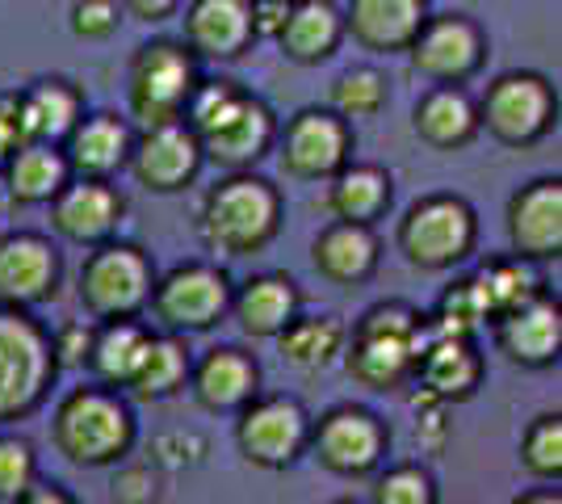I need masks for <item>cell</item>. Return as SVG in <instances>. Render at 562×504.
I'll list each match as a JSON object with an SVG mask.
<instances>
[{"label": "cell", "mask_w": 562, "mask_h": 504, "mask_svg": "<svg viewBox=\"0 0 562 504\" xmlns=\"http://www.w3.org/2000/svg\"><path fill=\"white\" fill-rule=\"evenodd\" d=\"M232 273L214 261H181L165 278L156 273V287L147 307L165 333L198 336L218 328L232 315Z\"/></svg>", "instance_id": "cell-9"}, {"label": "cell", "mask_w": 562, "mask_h": 504, "mask_svg": "<svg viewBox=\"0 0 562 504\" xmlns=\"http://www.w3.org/2000/svg\"><path fill=\"white\" fill-rule=\"evenodd\" d=\"M378 261H382V240H378V232L370 223L331 219L311 244V265L331 287H366L378 273Z\"/></svg>", "instance_id": "cell-23"}, {"label": "cell", "mask_w": 562, "mask_h": 504, "mask_svg": "<svg viewBox=\"0 0 562 504\" xmlns=\"http://www.w3.org/2000/svg\"><path fill=\"white\" fill-rule=\"evenodd\" d=\"M273 43H278L290 64L315 68V64H324L340 51L345 18H340V9L331 0H294Z\"/></svg>", "instance_id": "cell-28"}, {"label": "cell", "mask_w": 562, "mask_h": 504, "mask_svg": "<svg viewBox=\"0 0 562 504\" xmlns=\"http://www.w3.org/2000/svg\"><path fill=\"white\" fill-rule=\"evenodd\" d=\"M18 144H25L22 119H18V93H0V165Z\"/></svg>", "instance_id": "cell-46"}, {"label": "cell", "mask_w": 562, "mask_h": 504, "mask_svg": "<svg viewBox=\"0 0 562 504\" xmlns=\"http://www.w3.org/2000/svg\"><path fill=\"white\" fill-rule=\"evenodd\" d=\"M504 232L516 257L533 265L562 257V177H533L508 198Z\"/></svg>", "instance_id": "cell-19"}, {"label": "cell", "mask_w": 562, "mask_h": 504, "mask_svg": "<svg viewBox=\"0 0 562 504\" xmlns=\"http://www.w3.org/2000/svg\"><path fill=\"white\" fill-rule=\"evenodd\" d=\"M13 206V198H9V186H4V177H0V215Z\"/></svg>", "instance_id": "cell-49"}, {"label": "cell", "mask_w": 562, "mask_h": 504, "mask_svg": "<svg viewBox=\"0 0 562 504\" xmlns=\"http://www.w3.org/2000/svg\"><path fill=\"white\" fill-rule=\"evenodd\" d=\"M352 122L331 105H306L278 126V165L294 181H331L352 160Z\"/></svg>", "instance_id": "cell-14"}, {"label": "cell", "mask_w": 562, "mask_h": 504, "mask_svg": "<svg viewBox=\"0 0 562 504\" xmlns=\"http://www.w3.org/2000/svg\"><path fill=\"white\" fill-rule=\"evenodd\" d=\"M474 105H479V131H487L504 147H533L559 126L554 80L529 68L499 72Z\"/></svg>", "instance_id": "cell-8"}, {"label": "cell", "mask_w": 562, "mask_h": 504, "mask_svg": "<svg viewBox=\"0 0 562 504\" xmlns=\"http://www.w3.org/2000/svg\"><path fill=\"white\" fill-rule=\"evenodd\" d=\"M117 4H122V18L160 25V22H168V18H177L186 0H117Z\"/></svg>", "instance_id": "cell-45"}, {"label": "cell", "mask_w": 562, "mask_h": 504, "mask_svg": "<svg viewBox=\"0 0 562 504\" xmlns=\"http://www.w3.org/2000/svg\"><path fill=\"white\" fill-rule=\"evenodd\" d=\"M122 25V4L117 0H76L71 4V34L85 43H105Z\"/></svg>", "instance_id": "cell-41"}, {"label": "cell", "mask_w": 562, "mask_h": 504, "mask_svg": "<svg viewBox=\"0 0 562 504\" xmlns=\"http://www.w3.org/2000/svg\"><path fill=\"white\" fill-rule=\"evenodd\" d=\"M432 9L428 0H349L345 4V38L370 55H403Z\"/></svg>", "instance_id": "cell-24"}, {"label": "cell", "mask_w": 562, "mask_h": 504, "mask_svg": "<svg viewBox=\"0 0 562 504\" xmlns=\"http://www.w3.org/2000/svg\"><path fill=\"white\" fill-rule=\"evenodd\" d=\"M428 324H432L437 333H470V336L483 333V328L492 324V315H487V299H483L479 278H474V273L453 278V287H446V294L437 299Z\"/></svg>", "instance_id": "cell-37"}, {"label": "cell", "mask_w": 562, "mask_h": 504, "mask_svg": "<svg viewBox=\"0 0 562 504\" xmlns=\"http://www.w3.org/2000/svg\"><path fill=\"white\" fill-rule=\"evenodd\" d=\"M64 287V253L43 232H4L0 236V303L43 307Z\"/></svg>", "instance_id": "cell-16"}, {"label": "cell", "mask_w": 562, "mask_h": 504, "mask_svg": "<svg viewBox=\"0 0 562 504\" xmlns=\"http://www.w3.org/2000/svg\"><path fill=\"white\" fill-rule=\"evenodd\" d=\"M135 441H139V416L131 395L97 379L71 387L50 412V446L71 467L85 471L117 467L135 450Z\"/></svg>", "instance_id": "cell-2"}, {"label": "cell", "mask_w": 562, "mask_h": 504, "mask_svg": "<svg viewBox=\"0 0 562 504\" xmlns=\"http://www.w3.org/2000/svg\"><path fill=\"white\" fill-rule=\"evenodd\" d=\"M80 114H85V93L71 80H64V76L34 80L30 89L18 93V119H22L25 139L64 144Z\"/></svg>", "instance_id": "cell-31"}, {"label": "cell", "mask_w": 562, "mask_h": 504, "mask_svg": "<svg viewBox=\"0 0 562 504\" xmlns=\"http://www.w3.org/2000/svg\"><path fill=\"white\" fill-rule=\"evenodd\" d=\"M22 504H76V496H71L64 483L38 480V475H34V483L22 492Z\"/></svg>", "instance_id": "cell-48"}, {"label": "cell", "mask_w": 562, "mask_h": 504, "mask_svg": "<svg viewBox=\"0 0 562 504\" xmlns=\"http://www.w3.org/2000/svg\"><path fill=\"white\" fill-rule=\"evenodd\" d=\"M516 458L525 467V475H533L538 483H559L562 480V416L559 412H541L533 416L525 433Z\"/></svg>", "instance_id": "cell-36"}, {"label": "cell", "mask_w": 562, "mask_h": 504, "mask_svg": "<svg viewBox=\"0 0 562 504\" xmlns=\"http://www.w3.org/2000/svg\"><path fill=\"white\" fill-rule=\"evenodd\" d=\"M386 76L378 72V68H349V72H340L331 80V93H328V105L340 114V119H374L382 114V105H386Z\"/></svg>", "instance_id": "cell-38"}, {"label": "cell", "mask_w": 562, "mask_h": 504, "mask_svg": "<svg viewBox=\"0 0 562 504\" xmlns=\"http://www.w3.org/2000/svg\"><path fill=\"white\" fill-rule=\"evenodd\" d=\"M59 366L50 328L30 307L0 303V429L30 421L50 400Z\"/></svg>", "instance_id": "cell-5"}, {"label": "cell", "mask_w": 562, "mask_h": 504, "mask_svg": "<svg viewBox=\"0 0 562 504\" xmlns=\"http://www.w3.org/2000/svg\"><path fill=\"white\" fill-rule=\"evenodd\" d=\"M181 122L198 135L202 160L223 172L257 168L278 144V114L265 97L239 89L227 76H198Z\"/></svg>", "instance_id": "cell-1"}, {"label": "cell", "mask_w": 562, "mask_h": 504, "mask_svg": "<svg viewBox=\"0 0 562 504\" xmlns=\"http://www.w3.org/2000/svg\"><path fill=\"white\" fill-rule=\"evenodd\" d=\"M131 144H135L131 122L117 119L114 110H93L76 119L59 147L68 156L71 177H117L131 160Z\"/></svg>", "instance_id": "cell-25"}, {"label": "cell", "mask_w": 562, "mask_h": 504, "mask_svg": "<svg viewBox=\"0 0 562 504\" xmlns=\"http://www.w3.org/2000/svg\"><path fill=\"white\" fill-rule=\"evenodd\" d=\"M290 4L294 0H252V30H257V38H278Z\"/></svg>", "instance_id": "cell-47"}, {"label": "cell", "mask_w": 562, "mask_h": 504, "mask_svg": "<svg viewBox=\"0 0 562 504\" xmlns=\"http://www.w3.org/2000/svg\"><path fill=\"white\" fill-rule=\"evenodd\" d=\"M202 59L177 43V38H151L135 51L131 59V85H126V97H131V119L139 126H156V122H172L181 119L189 93L198 85V68Z\"/></svg>", "instance_id": "cell-12"}, {"label": "cell", "mask_w": 562, "mask_h": 504, "mask_svg": "<svg viewBox=\"0 0 562 504\" xmlns=\"http://www.w3.org/2000/svg\"><path fill=\"white\" fill-rule=\"evenodd\" d=\"M492 340L504 358L520 370H550L562 358V303L541 290L529 303L492 320Z\"/></svg>", "instance_id": "cell-20"}, {"label": "cell", "mask_w": 562, "mask_h": 504, "mask_svg": "<svg viewBox=\"0 0 562 504\" xmlns=\"http://www.w3.org/2000/svg\"><path fill=\"white\" fill-rule=\"evenodd\" d=\"M395 202V181L382 165H345L328 181V211L331 219H345V223H370L391 211Z\"/></svg>", "instance_id": "cell-33"}, {"label": "cell", "mask_w": 562, "mask_h": 504, "mask_svg": "<svg viewBox=\"0 0 562 504\" xmlns=\"http://www.w3.org/2000/svg\"><path fill=\"white\" fill-rule=\"evenodd\" d=\"M479 244V211L462 193H424L395 227L398 257L420 273H449L474 257Z\"/></svg>", "instance_id": "cell-6"}, {"label": "cell", "mask_w": 562, "mask_h": 504, "mask_svg": "<svg viewBox=\"0 0 562 504\" xmlns=\"http://www.w3.org/2000/svg\"><path fill=\"white\" fill-rule=\"evenodd\" d=\"M156 496H160V475H156V467H122L114 475V501L151 504Z\"/></svg>", "instance_id": "cell-43"}, {"label": "cell", "mask_w": 562, "mask_h": 504, "mask_svg": "<svg viewBox=\"0 0 562 504\" xmlns=\"http://www.w3.org/2000/svg\"><path fill=\"white\" fill-rule=\"evenodd\" d=\"M428 333H432L428 312L403 303V299H386V303H374L349 328L340 361H345L352 383L382 391V395L403 391V387H412V370H416Z\"/></svg>", "instance_id": "cell-4"}, {"label": "cell", "mask_w": 562, "mask_h": 504, "mask_svg": "<svg viewBox=\"0 0 562 504\" xmlns=\"http://www.w3.org/2000/svg\"><path fill=\"white\" fill-rule=\"evenodd\" d=\"M147 340H151V324H143V315L101 320V324H93V345H89L85 374L97 383L126 391L135 370H139L143 354H147Z\"/></svg>", "instance_id": "cell-30"}, {"label": "cell", "mask_w": 562, "mask_h": 504, "mask_svg": "<svg viewBox=\"0 0 562 504\" xmlns=\"http://www.w3.org/2000/svg\"><path fill=\"white\" fill-rule=\"evenodd\" d=\"M181 25H186L181 43L198 59H214V64H232L257 43L252 0H189Z\"/></svg>", "instance_id": "cell-22"}, {"label": "cell", "mask_w": 562, "mask_h": 504, "mask_svg": "<svg viewBox=\"0 0 562 504\" xmlns=\"http://www.w3.org/2000/svg\"><path fill=\"white\" fill-rule=\"evenodd\" d=\"M0 177L9 186L13 206H47L50 198L71 181V165L59 144L25 139L4 156Z\"/></svg>", "instance_id": "cell-29"}, {"label": "cell", "mask_w": 562, "mask_h": 504, "mask_svg": "<svg viewBox=\"0 0 562 504\" xmlns=\"http://www.w3.org/2000/svg\"><path fill=\"white\" fill-rule=\"evenodd\" d=\"M374 504H437V475L424 462H395V467H378L374 471Z\"/></svg>", "instance_id": "cell-39"}, {"label": "cell", "mask_w": 562, "mask_h": 504, "mask_svg": "<svg viewBox=\"0 0 562 504\" xmlns=\"http://www.w3.org/2000/svg\"><path fill=\"white\" fill-rule=\"evenodd\" d=\"M202 144L198 135L189 131L181 119L156 122V126H143L131 144V177L139 181L143 190L151 193H181L198 181L202 172Z\"/></svg>", "instance_id": "cell-17"}, {"label": "cell", "mask_w": 562, "mask_h": 504, "mask_svg": "<svg viewBox=\"0 0 562 504\" xmlns=\"http://www.w3.org/2000/svg\"><path fill=\"white\" fill-rule=\"evenodd\" d=\"M47 206L55 236L76 244V248L114 240L122 215H126V198L114 186V177H71Z\"/></svg>", "instance_id": "cell-18"}, {"label": "cell", "mask_w": 562, "mask_h": 504, "mask_svg": "<svg viewBox=\"0 0 562 504\" xmlns=\"http://www.w3.org/2000/svg\"><path fill=\"white\" fill-rule=\"evenodd\" d=\"M487 30L470 13H428L412 47L403 51L412 72L428 85H470L487 64Z\"/></svg>", "instance_id": "cell-13"}, {"label": "cell", "mask_w": 562, "mask_h": 504, "mask_svg": "<svg viewBox=\"0 0 562 504\" xmlns=\"http://www.w3.org/2000/svg\"><path fill=\"white\" fill-rule=\"evenodd\" d=\"M474 278H479V287H483V299H487V315H492V320H499L504 312H513V307L529 303L533 294L546 290L538 265L516 257V253H508V257H487V261L479 265ZM487 328H492V324H487Z\"/></svg>", "instance_id": "cell-35"}, {"label": "cell", "mask_w": 562, "mask_h": 504, "mask_svg": "<svg viewBox=\"0 0 562 504\" xmlns=\"http://www.w3.org/2000/svg\"><path fill=\"white\" fill-rule=\"evenodd\" d=\"M306 455L315 458L328 475L366 480L391 455V429L366 404H336L324 416H311Z\"/></svg>", "instance_id": "cell-10"}, {"label": "cell", "mask_w": 562, "mask_h": 504, "mask_svg": "<svg viewBox=\"0 0 562 504\" xmlns=\"http://www.w3.org/2000/svg\"><path fill=\"white\" fill-rule=\"evenodd\" d=\"M189 391L211 416H235L260 391V361L239 345H214L189 370Z\"/></svg>", "instance_id": "cell-21"}, {"label": "cell", "mask_w": 562, "mask_h": 504, "mask_svg": "<svg viewBox=\"0 0 562 504\" xmlns=\"http://www.w3.org/2000/svg\"><path fill=\"white\" fill-rule=\"evenodd\" d=\"M303 312V290L290 273H252L248 282L232 290V320L252 340H273V336Z\"/></svg>", "instance_id": "cell-26"}, {"label": "cell", "mask_w": 562, "mask_h": 504, "mask_svg": "<svg viewBox=\"0 0 562 504\" xmlns=\"http://www.w3.org/2000/svg\"><path fill=\"white\" fill-rule=\"evenodd\" d=\"M38 475V455L34 441L22 433L0 429V504H18L22 492Z\"/></svg>", "instance_id": "cell-40"}, {"label": "cell", "mask_w": 562, "mask_h": 504, "mask_svg": "<svg viewBox=\"0 0 562 504\" xmlns=\"http://www.w3.org/2000/svg\"><path fill=\"white\" fill-rule=\"evenodd\" d=\"M487 379V358L470 333H428L420 345V358L412 370V400H437V404H467L479 395Z\"/></svg>", "instance_id": "cell-15"}, {"label": "cell", "mask_w": 562, "mask_h": 504, "mask_svg": "<svg viewBox=\"0 0 562 504\" xmlns=\"http://www.w3.org/2000/svg\"><path fill=\"white\" fill-rule=\"evenodd\" d=\"M412 131L437 152H458L479 139V105L462 85H432L412 110Z\"/></svg>", "instance_id": "cell-27"}, {"label": "cell", "mask_w": 562, "mask_h": 504, "mask_svg": "<svg viewBox=\"0 0 562 504\" xmlns=\"http://www.w3.org/2000/svg\"><path fill=\"white\" fill-rule=\"evenodd\" d=\"M416 404V437L428 450H441L449 441V404L437 400H412Z\"/></svg>", "instance_id": "cell-44"}, {"label": "cell", "mask_w": 562, "mask_h": 504, "mask_svg": "<svg viewBox=\"0 0 562 504\" xmlns=\"http://www.w3.org/2000/svg\"><path fill=\"white\" fill-rule=\"evenodd\" d=\"M345 336L349 328L336 320V315H306L299 312L273 340H278V354L285 366L303 370V374H319L340 361L345 354Z\"/></svg>", "instance_id": "cell-34"}, {"label": "cell", "mask_w": 562, "mask_h": 504, "mask_svg": "<svg viewBox=\"0 0 562 504\" xmlns=\"http://www.w3.org/2000/svg\"><path fill=\"white\" fill-rule=\"evenodd\" d=\"M156 287V265L139 244L126 240H101L89 248V257L80 261L76 273V299L85 315L101 320H126V315L147 312V299Z\"/></svg>", "instance_id": "cell-7"}, {"label": "cell", "mask_w": 562, "mask_h": 504, "mask_svg": "<svg viewBox=\"0 0 562 504\" xmlns=\"http://www.w3.org/2000/svg\"><path fill=\"white\" fill-rule=\"evenodd\" d=\"M285 223V198L269 177L235 168L218 177L198 211L202 244L218 257H257L278 240Z\"/></svg>", "instance_id": "cell-3"}, {"label": "cell", "mask_w": 562, "mask_h": 504, "mask_svg": "<svg viewBox=\"0 0 562 504\" xmlns=\"http://www.w3.org/2000/svg\"><path fill=\"white\" fill-rule=\"evenodd\" d=\"M306 433L311 412L303 408V400L285 391H257L235 412V450L257 471H290L306 455Z\"/></svg>", "instance_id": "cell-11"}, {"label": "cell", "mask_w": 562, "mask_h": 504, "mask_svg": "<svg viewBox=\"0 0 562 504\" xmlns=\"http://www.w3.org/2000/svg\"><path fill=\"white\" fill-rule=\"evenodd\" d=\"M189 370H193L189 340L181 333H165L160 328L147 340V354H143L131 387H126V395L139 400V404H165V400L181 395L189 387Z\"/></svg>", "instance_id": "cell-32"}, {"label": "cell", "mask_w": 562, "mask_h": 504, "mask_svg": "<svg viewBox=\"0 0 562 504\" xmlns=\"http://www.w3.org/2000/svg\"><path fill=\"white\" fill-rule=\"evenodd\" d=\"M93 345V320H68L59 328H50V354L59 370H85Z\"/></svg>", "instance_id": "cell-42"}]
</instances>
